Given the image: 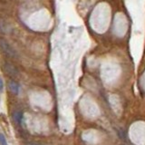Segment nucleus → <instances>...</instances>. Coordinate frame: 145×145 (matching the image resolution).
I'll list each match as a JSON object with an SVG mask.
<instances>
[{
	"mask_svg": "<svg viewBox=\"0 0 145 145\" xmlns=\"http://www.w3.org/2000/svg\"><path fill=\"white\" fill-rule=\"evenodd\" d=\"M0 145H7L6 137H5V135L2 133H0Z\"/></svg>",
	"mask_w": 145,
	"mask_h": 145,
	"instance_id": "nucleus-5",
	"label": "nucleus"
},
{
	"mask_svg": "<svg viewBox=\"0 0 145 145\" xmlns=\"http://www.w3.org/2000/svg\"><path fill=\"white\" fill-rule=\"evenodd\" d=\"M4 91V82H3V79L0 77V93H3Z\"/></svg>",
	"mask_w": 145,
	"mask_h": 145,
	"instance_id": "nucleus-6",
	"label": "nucleus"
},
{
	"mask_svg": "<svg viewBox=\"0 0 145 145\" xmlns=\"http://www.w3.org/2000/svg\"><path fill=\"white\" fill-rule=\"evenodd\" d=\"M0 47H1L2 51L7 54V56L15 58L16 57V50L14 49L10 44H9L7 42L4 40H0Z\"/></svg>",
	"mask_w": 145,
	"mask_h": 145,
	"instance_id": "nucleus-1",
	"label": "nucleus"
},
{
	"mask_svg": "<svg viewBox=\"0 0 145 145\" xmlns=\"http://www.w3.org/2000/svg\"><path fill=\"white\" fill-rule=\"evenodd\" d=\"M13 119L17 123H21L23 119V113L21 112H14L13 113Z\"/></svg>",
	"mask_w": 145,
	"mask_h": 145,
	"instance_id": "nucleus-4",
	"label": "nucleus"
},
{
	"mask_svg": "<svg viewBox=\"0 0 145 145\" xmlns=\"http://www.w3.org/2000/svg\"><path fill=\"white\" fill-rule=\"evenodd\" d=\"M8 87H9V90H10V92L14 94H18V93H19V88H20L19 84H18L15 81L9 82Z\"/></svg>",
	"mask_w": 145,
	"mask_h": 145,
	"instance_id": "nucleus-3",
	"label": "nucleus"
},
{
	"mask_svg": "<svg viewBox=\"0 0 145 145\" xmlns=\"http://www.w3.org/2000/svg\"><path fill=\"white\" fill-rule=\"evenodd\" d=\"M3 69L7 74H9L10 76L14 77V76H16L18 74V71L16 68V66H14L13 65H11V63H4Z\"/></svg>",
	"mask_w": 145,
	"mask_h": 145,
	"instance_id": "nucleus-2",
	"label": "nucleus"
},
{
	"mask_svg": "<svg viewBox=\"0 0 145 145\" xmlns=\"http://www.w3.org/2000/svg\"><path fill=\"white\" fill-rule=\"evenodd\" d=\"M27 145H44V144H40V143H29Z\"/></svg>",
	"mask_w": 145,
	"mask_h": 145,
	"instance_id": "nucleus-7",
	"label": "nucleus"
}]
</instances>
